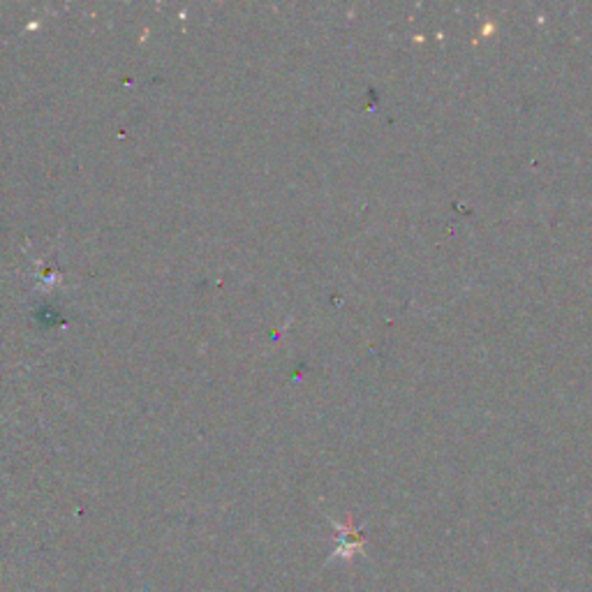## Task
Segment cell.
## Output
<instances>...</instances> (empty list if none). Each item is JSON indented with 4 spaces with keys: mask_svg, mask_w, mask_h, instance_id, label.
<instances>
[{
    "mask_svg": "<svg viewBox=\"0 0 592 592\" xmlns=\"http://www.w3.org/2000/svg\"><path fill=\"white\" fill-rule=\"evenodd\" d=\"M338 528V549L334 558H343L347 562H353L357 553H364V534L353 525V521H347V525H336Z\"/></svg>",
    "mask_w": 592,
    "mask_h": 592,
    "instance_id": "6da1fadb",
    "label": "cell"
}]
</instances>
